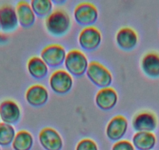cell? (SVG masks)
Here are the masks:
<instances>
[{"label":"cell","instance_id":"obj_1","mask_svg":"<svg viewBox=\"0 0 159 150\" xmlns=\"http://www.w3.org/2000/svg\"><path fill=\"white\" fill-rule=\"evenodd\" d=\"M71 24L70 17L63 10H57L48 15L45 19V27L53 36L59 37L69 31Z\"/></svg>","mask_w":159,"mask_h":150},{"label":"cell","instance_id":"obj_2","mask_svg":"<svg viewBox=\"0 0 159 150\" xmlns=\"http://www.w3.org/2000/svg\"><path fill=\"white\" fill-rule=\"evenodd\" d=\"M64 63L68 73L76 77L82 76L89 65L86 56L77 49L70 50L66 54Z\"/></svg>","mask_w":159,"mask_h":150},{"label":"cell","instance_id":"obj_3","mask_svg":"<svg viewBox=\"0 0 159 150\" xmlns=\"http://www.w3.org/2000/svg\"><path fill=\"white\" fill-rule=\"evenodd\" d=\"M86 73L91 82L99 88H108L112 82V76L108 69L96 61L90 63Z\"/></svg>","mask_w":159,"mask_h":150},{"label":"cell","instance_id":"obj_4","mask_svg":"<svg viewBox=\"0 0 159 150\" xmlns=\"http://www.w3.org/2000/svg\"><path fill=\"white\" fill-rule=\"evenodd\" d=\"M98 17L97 8L90 2H82L75 8L74 19L80 25L91 27L97 21Z\"/></svg>","mask_w":159,"mask_h":150},{"label":"cell","instance_id":"obj_5","mask_svg":"<svg viewBox=\"0 0 159 150\" xmlns=\"http://www.w3.org/2000/svg\"><path fill=\"white\" fill-rule=\"evenodd\" d=\"M66 53L62 45L52 44L45 47L41 53V58L48 67H57L65 62Z\"/></svg>","mask_w":159,"mask_h":150},{"label":"cell","instance_id":"obj_6","mask_svg":"<svg viewBox=\"0 0 159 150\" xmlns=\"http://www.w3.org/2000/svg\"><path fill=\"white\" fill-rule=\"evenodd\" d=\"M73 77L67 71L58 70L52 73L49 79L52 90L57 94H66L73 87Z\"/></svg>","mask_w":159,"mask_h":150},{"label":"cell","instance_id":"obj_7","mask_svg":"<svg viewBox=\"0 0 159 150\" xmlns=\"http://www.w3.org/2000/svg\"><path fill=\"white\" fill-rule=\"evenodd\" d=\"M102 35L99 30L94 27H87L80 33L79 43L82 49L88 51H93L100 45Z\"/></svg>","mask_w":159,"mask_h":150},{"label":"cell","instance_id":"obj_8","mask_svg":"<svg viewBox=\"0 0 159 150\" xmlns=\"http://www.w3.org/2000/svg\"><path fill=\"white\" fill-rule=\"evenodd\" d=\"M157 126V117L152 112H140L133 120V128L137 132H152Z\"/></svg>","mask_w":159,"mask_h":150},{"label":"cell","instance_id":"obj_9","mask_svg":"<svg viewBox=\"0 0 159 150\" xmlns=\"http://www.w3.org/2000/svg\"><path fill=\"white\" fill-rule=\"evenodd\" d=\"M20 116V108L16 102L7 99L0 103V117L2 122L13 125L19 121Z\"/></svg>","mask_w":159,"mask_h":150},{"label":"cell","instance_id":"obj_10","mask_svg":"<svg viewBox=\"0 0 159 150\" xmlns=\"http://www.w3.org/2000/svg\"><path fill=\"white\" fill-rule=\"evenodd\" d=\"M39 141L45 150H61L62 148V138L53 128L42 129L39 134Z\"/></svg>","mask_w":159,"mask_h":150},{"label":"cell","instance_id":"obj_11","mask_svg":"<svg viewBox=\"0 0 159 150\" xmlns=\"http://www.w3.org/2000/svg\"><path fill=\"white\" fill-rule=\"evenodd\" d=\"M0 24L1 30L4 32H12L18 27L16 9L10 5H3L0 7Z\"/></svg>","mask_w":159,"mask_h":150},{"label":"cell","instance_id":"obj_12","mask_svg":"<svg viewBox=\"0 0 159 150\" xmlns=\"http://www.w3.org/2000/svg\"><path fill=\"white\" fill-rule=\"evenodd\" d=\"M128 128L127 120L123 116L119 115L113 117L106 128V135L110 140L118 141L126 133Z\"/></svg>","mask_w":159,"mask_h":150},{"label":"cell","instance_id":"obj_13","mask_svg":"<svg viewBox=\"0 0 159 150\" xmlns=\"http://www.w3.org/2000/svg\"><path fill=\"white\" fill-rule=\"evenodd\" d=\"M26 100L30 105L34 107L42 106L48 100V92L42 85H34L27 89Z\"/></svg>","mask_w":159,"mask_h":150},{"label":"cell","instance_id":"obj_14","mask_svg":"<svg viewBox=\"0 0 159 150\" xmlns=\"http://www.w3.org/2000/svg\"><path fill=\"white\" fill-rule=\"evenodd\" d=\"M116 42L119 48L129 51L137 45L138 36L135 30L132 28L123 27L116 34Z\"/></svg>","mask_w":159,"mask_h":150},{"label":"cell","instance_id":"obj_15","mask_svg":"<svg viewBox=\"0 0 159 150\" xmlns=\"http://www.w3.org/2000/svg\"><path fill=\"white\" fill-rule=\"evenodd\" d=\"M118 101V95L113 88H102L97 93L95 102L98 108L103 110H111L116 105Z\"/></svg>","mask_w":159,"mask_h":150},{"label":"cell","instance_id":"obj_16","mask_svg":"<svg viewBox=\"0 0 159 150\" xmlns=\"http://www.w3.org/2000/svg\"><path fill=\"white\" fill-rule=\"evenodd\" d=\"M16 16L20 25L23 27H30L34 24L36 16L30 4L26 1H20L16 7Z\"/></svg>","mask_w":159,"mask_h":150},{"label":"cell","instance_id":"obj_17","mask_svg":"<svg viewBox=\"0 0 159 150\" xmlns=\"http://www.w3.org/2000/svg\"><path fill=\"white\" fill-rule=\"evenodd\" d=\"M141 69L143 73L151 78L159 77V54L157 53H147L141 60Z\"/></svg>","mask_w":159,"mask_h":150},{"label":"cell","instance_id":"obj_18","mask_svg":"<svg viewBox=\"0 0 159 150\" xmlns=\"http://www.w3.org/2000/svg\"><path fill=\"white\" fill-rule=\"evenodd\" d=\"M27 70L31 77L35 79H43L48 73V67L42 58L33 56L27 63Z\"/></svg>","mask_w":159,"mask_h":150},{"label":"cell","instance_id":"obj_19","mask_svg":"<svg viewBox=\"0 0 159 150\" xmlns=\"http://www.w3.org/2000/svg\"><path fill=\"white\" fill-rule=\"evenodd\" d=\"M133 144L138 150H151L156 144V137L152 132H137Z\"/></svg>","mask_w":159,"mask_h":150},{"label":"cell","instance_id":"obj_20","mask_svg":"<svg viewBox=\"0 0 159 150\" xmlns=\"http://www.w3.org/2000/svg\"><path fill=\"white\" fill-rule=\"evenodd\" d=\"M34 143L33 136L27 131H18L12 145L14 150H30Z\"/></svg>","mask_w":159,"mask_h":150},{"label":"cell","instance_id":"obj_21","mask_svg":"<svg viewBox=\"0 0 159 150\" xmlns=\"http://www.w3.org/2000/svg\"><path fill=\"white\" fill-rule=\"evenodd\" d=\"M16 136V131L13 125L0 123V146H9L13 143Z\"/></svg>","mask_w":159,"mask_h":150},{"label":"cell","instance_id":"obj_22","mask_svg":"<svg viewBox=\"0 0 159 150\" xmlns=\"http://www.w3.org/2000/svg\"><path fill=\"white\" fill-rule=\"evenodd\" d=\"M30 7L35 15L38 16H48L52 13V2L50 0H32Z\"/></svg>","mask_w":159,"mask_h":150},{"label":"cell","instance_id":"obj_23","mask_svg":"<svg viewBox=\"0 0 159 150\" xmlns=\"http://www.w3.org/2000/svg\"><path fill=\"white\" fill-rule=\"evenodd\" d=\"M76 150H98V146L93 140L85 138L77 144Z\"/></svg>","mask_w":159,"mask_h":150},{"label":"cell","instance_id":"obj_24","mask_svg":"<svg viewBox=\"0 0 159 150\" xmlns=\"http://www.w3.org/2000/svg\"><path fill=\"white\" fill-rule=\"evenodd\" d=\"M112 150H134L133 144L128 141L123 140L116 142L112 147Z\"/></svg>","mask_w":159,"mask_h":150},{"label":"cell","instance_id":"obj_25","mask_svg":"<svg viewBox=\"0 0 159 150\" xmlns=\"http://www.w3.org/2000/svg\"><path fill=\"white\" fill-rule=\"evenodd\" d=\"M6 38H7V37L4 36V35H2V34H0V44L3 43V42H5Z\"/></svg>","mask_w":159,"mask_h":150},{"label":"cell","instance_id":"obj_26","mask_svg":"<svg viewBox=\"0 0 159 150\" xmlns=\"http://www.w3.org/2000/svg\"><path fill=\"white\" fill-rule=\"evenodd\" d=\"M0 30H1V24H0Z\"/></svg>","mask_w":159,"mask_h":150},{"label":"cell","instance_id":"obj_27","mask_svg":"<svg viewBox=\"0 0 159 150\" xmlns=\"http://www.w3.org/2000/svg\"><path fill=\"white\" fill-rule=\"evenodd\" d=\"M0 121H1V117H0ZM0 123H1V122H0Z\"/></svg>","mask_w":159,"mask_h":150},{"label":"cell","instance_id":"obj_28","mask_svg":"<svg viewBox=\"0 0 159 150\" xmlns=\"http://www.w3.org/2000/svg\"><path fill=\"white\" fill-rule=\"evenodd\" d=\"M0 150H1V148H0Z\"/></svg>","mask_w":159,"mask_h":150}]
</instances>
